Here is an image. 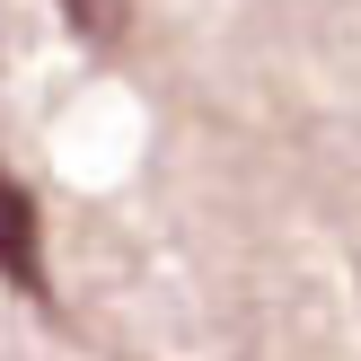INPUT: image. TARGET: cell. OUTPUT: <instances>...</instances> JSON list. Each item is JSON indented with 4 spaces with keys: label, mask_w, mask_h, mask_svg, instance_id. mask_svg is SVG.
Returning <instances> with one entry per match:
<instances>
[{
    "label": "cell",
    "mask_w": 361,
    "mask_h": 361,
    "mask_svg": "<svg viewBox=\"0 0 361 361\" xmlns=\"http://www.w3.org/2000/svg\"><path fill=\"white\" fill-rule=\"evenodd\" d=\"M0 282L35 309H53V274H44V229H35V194L0 168Z\"/></svg>",
    "instance_id": "cell-1"
},
{
    "label": "cell",
    "mask_w": 361,
    "mask_h": 361,
    "mask_svg": "<svg viewBox=\"0 0 361 361\" xmlns=\"http://www.w3.org/2000/svg\"><path fill=\"white\" fill-rule=\"evenodd\" d=\"M62 9H71L80 35H123V9H133V0H62Z\"/></svg>",
    "instance_id": "cell-2"
}]
</instances>
